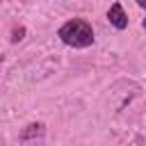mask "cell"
<instances>
[{"label": "cell", "mask_w": 146, "mask_h": 146, "mask_svg": "<svg viewBox=\"0 0 146 146\" xmlns=\"http://www.w3.org/2000/svg\"><path fill=\"white\" fill-rule=\"evenodd\" d=\"M57 36L71 46V48H87L94 43V30L91 25L84 21V18H73V21H66L59 30H57Z\"/></svg>", "instance_id": "1"}, {"label": "cell", "mask_w": 146, "mask_h": 146, "mask_svg": "<svg viewBox=\"0 0 146 146\" xmlns=\"http://www.w3.org/2000/svg\"><path fill=\"white\" fill-rule=\"evenodd\" d=\"M137 5H139V7H144V9H146V0H137Z\"/></svg>", "instance_id": "5"}, {"label": "cell", "mask_w": 146, "mask_h": 146, "mask_svg": "<svg viewBox=\"0 0 146 146\" xmlns=\"http://www.w3.org/2000/svg\"><path fill=\"white\" fill-rule=\"evenodd\" d=\"M43 128H46L43 123H30V125H25V128L21 130V135H18V137H21L23 141L34 139V137H41V135H43Z\"/></svg>", "instance_id": "3"}, {"label": "cell", "mask_w": 146, "mask_h": 146, "mask_svg": "<svg viewBox=\"0 0 146 146\" xmlns=\"http://www.w3.org/2000/svg\"><path fill=\"white\" fill-rule=\"evenodd\" d=\"M107 21H110V25H114L116 30H125V27H128V16H125L121 2H114V5L107 9Z\"/></svg>", "instance_id": "2"}, {"label": "cell", "mask_w": 146, "mask_h": 146, "mask_svg": "<svg viewBox=\"0 0 146 146\" xmlns=\"http://www.w3.org/2000/svg\"><path fill=\"white\" fill-rule=\"evenodd\" d=\"M23 36H25V27H23V25H18V27H16L14 32H11V41L16 43V41H21Z\"/></svg>", "instance_id": "4"}, {"label": "cell", "mask_w": 146, "mask_h": 146, "mask_svg": "<svg viewBox=\"0 0 146 146\" xmlns=\"http://www.w3.org/2000/svg\"><path fill=\"white\" fill-rule=\"evenodd\" d=\"M144 30H146V18H144Z\"/></svg>", "instance_id": "6"}]
</instances>
